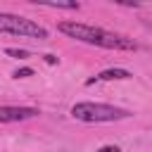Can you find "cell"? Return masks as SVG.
Here are the masks:
<instances>
[{
    "label": "cell",
    "mask_w": 152,
    "mask_h": 152,
    "mask_svg": "<svg viewBox=\"0 0 152 152\" xmlns=\"http://www.w3.org/2000/svg\"><path fill=\"white\" fill-rule=\"evenodd\" d=\"M10 57H17V59H24V57H31V52L28 50H19V48H7L5 50Z\"/></svg>",
    "instance_id": "cell-6"
},
{
    "label": "cell",
    "mask_w": 152,
    "mask_h": 152,
    "mask_svg": "<svg viewBox=\"0 0 152 152\" xmlns=\"http://www.w3.org/2000/svg\"><path fill=\"white\" fill-rule=\"evenodd\" d=\"M48 7H59V10H78V2H43Z\"/></svg>",
    "instance_id": "cell-7"
},
{
    "label": "cell",
    "mask_w": 152,
    "mask_h": 152,
    "mask_svg": "<svg viewBox=\"0 0 152 152\" xmlns=\"http://www.w3.org/2000/svg\"><path fill=\"white\" fill-rule=\"evenodd\" d=\"M62 33L76 38V40H83V43H90V45H97V48H109V50H135V43L126 36H119V33H112V31H104V28H97V26H90V24H78V21H62L57 26Z\"/></svg>",
    "instance_id": "cell-1"
},
{
    "label": "cell",
    "mask_w": 152,
    "mask_h": 152,
    "mask_svg": "<svg viewBox=\"0 0 152 152\" xmlns=\"http://www.w3.org/2000/svg\"><path fill=\"white\" fill-rule=\"evenodd\" d=\"M45 62H48V64H55L57 57H55V55H45Z\"/></svg>",
    "instance_id": "cell-10"
},
{
    "label": "cell",
    "mask_w": 152,
    "mask_h": 152,
    "mask_svg": "<svg viewBox=\"0 0 152 152\" xmlns=\"http://www.w3.org/2000/svg\"><path fill=\"white\" fill-rule=\"evenodd\" d=\"M36 114H38V109H33V107H0V124L31 119Z\"/></svg>",
    "instance_id": "cell-4"
},
{
    "label": "cell",
    "mask_w": 152,
    "mask_h": 152,
    "mask_svg": "<svg viewBox=\"0 0 152 152\" xmlns=\"http://www.w3.org/2000/svg\"><path fill=\"white\" fill-rule=\"evenodd\" d=\"M28 76H33V69H28V66H24V69H17V71H14V78H28Z\"/></svg>",
    "instance_id": "cell-8"
},
{
    "label": "cell",
    "mask_w": 152,
    "mask_h": 152,
    "mask_svg": "<svg viewBox=\"0 0 152 152\" xmlns=\"http://www.w3.org/2000/svg\"><path fill=\"white\" fill-rule=\"evenodd\" d=\"M71 116L78 121H88V124H100V121H119L131 116L128 109L114 107V104H102V102H76L71 107Z\"/></svg>",
    "instance_id": "cell-2"
},
{
    "label": "cell",
    "mask_w": 152,
    "mask_h": 152,
    "mask_svg": "<svg viewBox=\"0 0 152 152\" xmlns=\"http://www.w3.org/2000/svg\"><path fill=\"white\" fill-rule=\"evenodd\" d=\"M131 76H133V74L126 71V69H104L102 74H97L95 78H90L88 86L95 83V81H126V78H131Z\"/></svg>",
    "instance_id": "cell-5"
},
{
    "label": "cell",
    "mask_w": 152,
    "mask_h": 152,
    "mask_svg": "<svg viewBox=\"0 0 152 152\" xmlns=\"http://www.w3.org/2000/svg\"><path fill=\"white\" fill-rule=\"evenodd\" d=\"M0 33L28 36V38H38V40H45L48 38V31L43 26H38L36 21L24 19L19 14H7V12H0Z\"/></svg>",
    "instance_id": "cell-3"
},
{
    "label": "cell",
    "mask_w": 152,
    "mask_h": 152,
    "mask_svg": "<svg viewBox=\"0 0 152 152\" xmlns=\"http://www.w3.org/2000/svg\"><path fill=\"white\" fill-rule=\"evenodd\" d=\"M97 152H121L119 147H114V145H104V147H100Z\"/></svg>",
    "instance_id": "cell-9"
}]
</instances>
